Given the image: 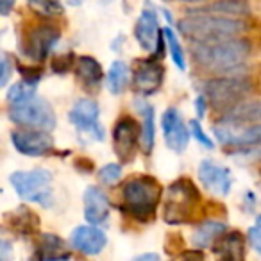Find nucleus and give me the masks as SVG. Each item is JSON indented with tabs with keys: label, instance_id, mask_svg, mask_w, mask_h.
Wrapping results in <instances>:
<instances>
[{
	"label": "nucleus",
	"instance_id": "f257e3e1",
	"mask_svg": "<svg viewBox=\"0 0 261 261\" xmlns=\"http://www.w3.org/2000/svg\"><path fill=\"white\" fill-rule=\"evenodd\" d=\"M177 29L190 41H217L238 36L245 31V23L234 16L192 13L179 20Z\"/></svg>",
	"mask_w": 261,
	"mask_h": 261
},
{
	"label": "nucleus",
	"instance_id": "f03ea898",
	"mask_svg": "<svg viewBox=\"0 0 261 261\" xmlns=\"http://www.w3.org/2000/svg\"><path fill=\"white\" fill-rule=\"evenodd\" d=\"M163 186L152 175H136L122 186V200L125 211L140 222H149L154 218L161 202Z\"/></svg>",
	"mask_w": 261,
	"mask_h": 261
},
{
	"label": "nucleus",
	"instance_id": "7ed1b4c3",
	"mask_svg": "<svg viewBox=\"0 0 261 261\" xmlns=\"http://www.w3.org/2000/svg\"><path fill=\"white\" fill-rule=\"evenodd\" d=\"M192 54L199 65L210 70L225 72L232 70L245 61L250 52V45L245 40H217V41H193Z\"/></svg>",
	"mask_w": 261,
	"mask_h": 261
},
{
	"label": "nucleus",
	"instance_id": "20e7f679",
	"mask_svg": "<svg viewBox=\"0 0 261 261\" xmlns=\"http://www.w3.org/2000/svg\"><path fill=\"white\" fill-rule=\"evenodd\" d=\"M200 204V193L193 181L181 177L167 188L163 199V220L167 224L177 225L190 222L195 217V211Z\"/></svg>",
	"mask_w": 261,
	"mask_h": 261
},
{
	"label": "nucleus",
	"instance_id": "39448f33",
	"mask_svg": "<svg viewBox=\"0 0 261 261\" xmlns=\"http://www.w3.org/2000/svg\"><path fill=\"white\" fill-rule=\"evenodd\" d=\"M20 199L38 202L41 206L52 204V174L45 168H34L27 172H15L9 177Z\"/></svg>",
	"mask_w": 261,
	"mask_h": 261
},
{
	"label": "nucleus",
	"instance_id": "423d86ee",
	"mask_svg": "<svg viewBox=\"0 0 261 261\" xmlns=\"http://www.w3.org/2000/svg\"><path fill=\"white\" fill-rule=\"evenodd\" d=\"M9 118L18 125L31 127V129L52 130L56 127V113L52 106L36 95L11 104Z\"/></svg>",
	"mask_w": 261,
	"mask_h": 261
},
{
	"label": "nucleus",
	"instance_id": "0eeeda50",
	"mask_svg": "<svg viewBox=\"0 0 261 261\" xmlns=\"http://www.w3.org/2000/svg\"><path fill=\"white\" fill-rule=\"evenodd\" d=\"M249 81L242 77H218L204 83L202 91L207 104L217 109H229L231 106L238 104L249 93Z\"/></svg>",
	"mask_w": 261,
	"mask_h": 261
},
{
	"label": "nucleus",
	"instance_id": "6e6552de",
	"mask_svg": "<svg viewBox=\"0 0 261 261\" xmlns=\"http://www.w3.org/2000/svg\"><path fill=\"white\" fill-rule=\"evenodd\" d=\"M140 135H142V129L138 127L136 120L130 116H122L115 123L113 147H115V154L120 160V163H133L135 161L140 145Z\"/></svg>",
	"mask_w": 261,
	"mask_h": 261
},
{
	"label": "nucleus",
	"instance_id": "1a4fd4ad",
	"mask_svg": "<svg viewBox=\"0 0 261 261\" xmlns=\"http://www.w3.org/2000/svg\"><path fill=\"white\" fill-rule=\"evenodd\" d=\"M98 116H100V109H98L97 102L91 98H79L68 113L70 122L75 125V129L88 135L91 140L102 142L106 138V130Z\"/></svg>",
	"mask_w": 261,
	"mask_h": 261
},
{
	"label": "nucleus",
	"instance_id": "9d476101",
	"mask_svg": "<svg viewBox=\"0 0 261 261\" xmlns=\"http://www.w3.org/2000/svg\"><path fill=\"white\" fill-rule=\"evenodd\" d=\"M59 38H61V34L56 27L41 23V25L33 27L25 33L22 40V50L33 61H43L56 47Z\"/></svg>",
	"mask_w": 261,
	"mask_h": 261
},
{
	"label": "nucleus",
	"instance_id": "9b49d317",
	"mask_svg": "<svg viewBox=\"0 0 261 261\" xmlns=\"http://www.w3.org/2000/svg\"><path fill=\"white\" fill-rule=\"evenodd\" d=\"M163 79L165 68L160 63V59H138L135 63V68H133V88L140 95L147 97V95L156 93L161 88V84H163Z\"/></svg>",
	"mask_w": 261,
	"mask_h": 261
},
{
	"label": "nucleus",
	"instance_id": "f8f14e48",
	"mask_svg": "<svg viewBox=\"0 0 261 261\" xmlns=\"http://www.w3.org/2000/svg\"><path fill=\"white\" fill-rule=\"evenodd\" d=\"M11 142L20 154L31 158L47 156L54 149V140L48 135V130L43 129L15 130V133H11Z\"/></svg>",
	"mask_w": 261,
	"mask_h": 261
},
{
	"label": "nucleus",
	"instance_id": "ddd939ff",
	"mask_svg": "<svg viewBox=\"0 0 261 261\" xmlns=\"http://www.w3.org/2000/svg\"><path fill=\"white\" fill-rule=\"evenodd\" d=\"M161 127H163L165 143L172 152H185L190 142V129L182 122V116L179 109L168 108L161 116Z\"/></svg>",
	"mask_w": 261,
	"mask_h": 261
},
{
	"label": "nucleus",
	"instance_id": "4468645a",
	"mask_svg": "<svg viewBox=\"0 0 261 261\" xmlns=\"http://www.w3.org/2000/svg\"><path fill=\"white\" fill-rule=\"evenodd\" d=\"M213 133L222 145L232 147H250L261 143V122L250 127L234 125V123H222L213 127Z\"/></svg>",
	"mask_w": 261,
	"mask_h": 261
},
{
	"label": "nucleus",
	"instance_id": "2eb2a0df",
	"mask_svg": "<svg viewBox=\"0 0 261 261\" xmlns=\"http://www.w3.org/2000/svg\"><path fill=\"white\" fill-rule=\"evenodd\" d=\"M199 179L206 190H210L215 195L225 197L229 195L232 188V175L227 167L215 163L211 160H204L199 165Z\"/></svg>",
	"mask_w": 261,
	"mask_h": 261
},
{
	"label": "nucleus",
	"instance_id": "dca6fc26",
	"mask_svg": "<svg viewBox=\"0 0 261 261\" xmlns=\"http://www.w3.org/2000/svg\"><path fill=\"white\" fill-rule=\"evenodd\" d=\"M108 243L106 232L98 225H79L70 234V245L86 256H97Z\"/></svg>",
	"mask_w": 261,
	"mask_h": 261
},
{
	"label": "nucleus",
	"instance_id": "f3484780",
	"mask_svg": "<svg viewBox=\"0 0 261 261\" xmlns=\"http://www.w3.org/2000/svg\"><path fill=\"white\" fill-rule=\"evenodd\" d=\"M83 200H84V218L88 220V224L100 225L109 218L111 204H109V199L98 186H88L86 192H84Z\"/></svg>",
	"mask_w": 261,
	"mask_h": 261
},
{
	"label": "nucleus",
	"instance_id": "a211bd4d",
	"mask_svg": "<svg viewBox=\"0 0 261 261\" xmlns=\"http://www.w3.org/2000/svg\"><path fill=\"white\" fill-rule=\"evenodd\" d=\"M158 34H160V25H158V16L152 8H145L142 15L138 16L135 23V38L143 50L152 52L156 47Z\"/></svg>",
	"mask_w": 261,
	"mask_h": 261
},
{
	"label": "nucleus",
	"instance_id": "6ab92c4d",
	"mask_svg": "<svg viewBox=\"0 0 261 261\" xmlns=\"http://www.w3.org/2000/svg\"><path fill=\"white\" fill-rule=\"evenodd\" d=\"M222 123H234V125H245V123H259L261 122V100H250L231 106L225 109Z\"/></svg>",
	"mask_w": 261,
	"mask_h": 261
},
{
	"label": "nucleus",
	"instance_id": "aec40b11",
	"mask_svg": "<svg viewBox=\"0 0 261 261\" xmlns=\"http://www.w3.org/2000/svg\"><path fill=\"white\" fill-rule=\"evenodd\" d=\"M75 75L79 83L83 84L86 90H95L104 79V70H102L100 63L91 56H79L75 59Z\"/></svg>",
	"mask_w": 261,
	"mask_h": 261
},
{
	"label": "nucleus",
	"instance_id": "412c9836",
	"mask_svg": "<svg viewBox=\"0 0 261 261\" xmlns=\"http://www.w3.org/2000/svg\"><path fill=\"white\" fill-rule=\"evenodd\" d=\"M213 245H215V252L220 257H224V259L238 261L245 257V238L238 231H231L227 234H222Z\"/></svg>",
	"mask_w": 261,
	"mask_h": 261
},
{
	"label": "nucleus",
	"instance_id": "4be33fe9",
	"mask_svg": "<svg viewBox=\"0 0 261 261\" xmlns=\"http://www.w3.org/2000/svg\"><path fill=\"white\" fill-rule=\"evenodd\" d=\"M136 108L143 116L142 135H140V143L145 154H150L154 149V138H156V127H154V108L147 104L145 100H136Z\"/></svg>",
	"mask_w": 261,
	"mask_h": 261
},
{
	"label": "nucleus",
	"instance_id": "5701e85b",
	"mask_svg": "<svg viewBox=\"0 0 261 261\" xmlns=\"http://www.w3.org/2000/svg\"><path fill=\"white\" fill-rule=\"evenodd\" d=\"M36 256L41 259H68L70 254L65 250V242L59 236L45 232L40 236Z\"/></svg>",
	"mask_w": 261,
	"mask_h": 261
},
{
	"label": "nucleus",
	"instance_id": "b1692460",
	"mask_svg": "<svg viewBox=\"0 0 261 261\" xmlns=\"http://www.w3.org/2000/svg\"><path fill=\"white\" fill-rule=\"evenodd\" d=\"M192 13H207V15L220 16H243L249 13V6L243 0H220V2L204 6L200 9H192Z\"/></svg>",
	"mask_w": 261,
	"mask_h": 261
},
{
	"label": "nucleus",
	"instance_id": "393cba45",
	"mask_svg": "<svg viewBox=\"0 0 261 261\" xmlns=\"http://www.w3.org/2000/svg\"><path fill=\"white\" fill-rule=\"evenodd\" d=\"M225 231V224L224 222H204L192 236V242L197 249H206V247H211Z\"/></svg>",
	"mask_w": 261,
	"mask_h": 261
},
{
	"label": "nucleus",
	"instance_id": "a878e982",
	"mask_svg": "<svg viewBox=\"0 0 261 261\" xmlns=\"http://www.w3.org/2000/svg\"><path fill=\"white\" fill-rule=\"evenodd\" d=\"M129 81H130L129 66L123 61H115L109 66V72L106 75V83H108V90L111 93L118 95L122 91H125V88L129 86Z\"/></svg>",
	"mask_w": 261,
	"mask_h": 261
},
{
	"label": "nucleus",
	"instance_id": "bb28decb",
	"mask_svg": "<svg viewBox=\"0 0 261 261\" xmlns=\"http://www.w3.org/2000/svg\"><path fill=\"white\" fill-rule=\"evenodd\" d=\"M9 222H11L13 227H15L18 232H22V234H31V232L36 231L38 225H40L38 215L25 206H20L16 211H13Z\"/></svg>",
	"mask_w": 261,
	"mask_h": 261
},
{
	"label": "nucleus",
	"instance_id": "cd10ccee",
	"mask_svg": "<svg viewBox=\"0 0 261 261\" xmlns=\"http://www.w3.org/2000/svg\"><path fill=\"white\" fill-rule=\"evenodd\" d=\"M163 36H165V41H167V45H168V50H170V56H172V61H174V65L177 66L179 70H186L185 52H182V47H181V43H179L175 33L170 29V27H165Z\"/></svg>",
	"mask_w": 261,
	"mask_h": 261
},
{
	"label": "nucleus",
	"instance_id": "c85d7f7f",
	"mask_svg": "<svg viewBox=\"0 0 261 261\" xmlns=\"http://www.w3.org/2000/svg\"><path fill=\"white\" fill-rule=\"evenodd\" d=\"M33 95H36V83H29V81L23 79L11 86V90L8 91V100L15 104V102L25 100Z\"/></svg>",
	"mask_w": 261,
	"mask_h": 261
},
{
	"label": "nucleus",
	"instance_id": "c756f323",
	"mask_svg": "<svg viewBox=\"0 0 261 261\" xmlns=\"http://www.w3.org/2000/svg\"><path fill=\"white\" fill-rule=\"evenodd\" d=\"M27 2H29L31 8L36 9L40 15L52 16V15L63 13V6L59 0H27Z\"/></svg>",
	"mask_w": 261,
	"mask_h": 261
},
{
	"label": "nucleus",
	"instance_id": "7c9ffc66",
	"mask_svg": "<svg viewBox=\"0 0 261 261\" xmlns=\"http://www.w3.org/2000/svg\"><path fill=\"white\" fill-rule=\"evenodd\" d=\"M120 177H122V167L116 163H109L98 170V181L102 185H115L120 181Z\"/></svg>",
	"mask_w": 261,
	"mask_h": 261
},
{
	"label": "nucleus",
	"instance_id": "2f4dec72",
	"mask_svg": "<svg viewBox=\"0 0 261 261\" xmlns=\"http://www.w3.org/2000/svg\"><path fill=\"white\" fill-rule=\"evenodd\" d=\"M232 160L238 161H247V163H252V161H261V143L250 147H240V150H234L231 154Z\"/></svg>",
	"mask_w": 261,
	"mask_h": 261
},
{
	"label": "nucleus",
	"instance_id": "473e14b6",
	"mask_svg": "<svg viewBox=\"0 0 261 261\" xmlns=\"http://www.w3.org/2000/svg\"><path fill=\"white\" fill-rule=\"evenodd\" d=\"M190 135H192L202 147H206V149H210V150L215 149L213 140L204 133V129H202V125H200L199 120H192V122H190Z\"/></svg>",
	"mask_w": 261,
	"mask_h": 261
},
{
	"label": "nucleus",
	"instance_id": "72a5a7b5",
	"mask_svg": "<svg viewBox=\"0 0 261 261\" xmlns=\"http://www.w3.org/2000/svg\"><path fill=\"white\" fill-rule=\"evenodd\" d=\"M13 75V59L0 50V88H4Z\"/></svg>",
	"mask_w": 261,
	"mask_h": 261
},
{
	"label": "nucleus",
	"instance_id": "f704fd0d",
	"mask_svg": "<svg viewBox=\"0 0 261 261\" xmlns=\"http://www.w3.org/2000/svg\"><path fill=\"white\" fill-rule=\"evenodd\" d=\"M73 63H75V59H73L72 54L59 56V58H56L54 61H52V70H54L56 73H65L72 68Z\"/></svg>",
	"mask_w": 261,
	"mask_h": 261
},
{
	"label": "nucleus",
	"instance_id": "c9c22d12",
	"mask_svg": "<svg viewBox=\"0 0 261 261\" xmlns=\"http://www.w3.org/2000/svg\"><path fill=\"white\" fill-rule=\"evenodd\" d=\"M247 236H249L250 245H252L254 249L261 254V215H259V217H256V224L249 229Z\"/></svg>",
	"mask_w": 261,
	"mask_h": 261
},
{
	"label": "nucleus",
	"instance_id": "e433bc0d",
	"mask_svg": "<svg viewBox=\"0 0 261 261\" xmlns=\"http://www.w3.org/2000/svg\"><path fill=\"white\" fill-rule=\"evenodd\" d=\"M13 254V245L11 242H8L6 238H0V261L9 259Z\"/></svg>",
	"mask_w": 261,
	"mask_h": 261
},
{
	"label": "nucleus",
	"instance_id": "4c0bfd02",
	"mask_svg": "<svg viewBox=\"0 0 261 261\" xmlns=\"http://www.w3.org/2000/svg\"><path fill=\"white\" fill-rule=\"evenodd\" d=\"M195 108H197V115H199V118H202L204 115H206V109H207V100L204 95H199L195 100Z\"/></svg>",
	"mask_w": 261,
	"mask_h": 261
},
{
	"label": "nucleus",
	"instance_id": "58836bf2",
	"mask_svg": "<svg viewBox=\"0 0 261 261\" xmlns=\"http://www.w3.org/2000/svg\"><path fill=\"white\" fill-rule=\"evenodd\" d=\"M15 6V0H0V15H8Z\"/></svg>",
	"mask_w": 261,
	"mask_h": 261
},
{
	"label": "nucleus",
	"instance_id": "ea45409f",
	"mask_svg": "<svg viewBox=\"0 0 261 261\" xmlns=\"http://www.w3.org/2000/svg\"><path fill=\"white\" fill-rule=\"evenodd\" d=\"M136 259H138V261H149V259L158 261V259H160V256H158V254H142V256H138Z\"/></svg>",
	"mask_w": 261,
	"mask_h": 261
},
{
	"label": "nucleus",
	"instance_id": "a19ab883",
	"mask_svg": "<svg viewBox=\"0 0 261 261\" xmlns=\"http://www.w3.org/2000/svg\"><path fill=\"white\" fill-rule=\"evenodd\" d=\"M179 2H190V4H192V2H206V0H179Z\"/></svg>",
	"mask_w": 261,
	"mask_h": 261
},
{
	"label": "nucleus",
	"instance_id": "79ce46f5",
	"mask_svg": "<svg viewBox=\"0 0 261 261\" xmlns=\"http://www.w3.org/2000/svg\"><path fill=\"white\" fill-rule=\"evenodd\" d=\"M68 2H70V4H73V6H79L83 0H68Z\"/></svg>",
	"mask_w": 261,
	"mask_h": 261
}]
</instances>
